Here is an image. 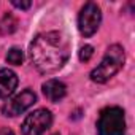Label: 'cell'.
Wrapping results in <instances>:
<instances>
[{"label": "cell", "instance_id": "3", "mask_svg": "<svg viewBox=\"0 0 135 135\" xmlns=\"http://www.w3.org/2000/svg\"><path fill=\"white\" fill-rule=\"evenodd\" d=\"M99 135H124L126 132V118L124 111L119 107H108L100 111L97 121Z\"/></svg>", "mask_w": 135, "mask_h": 135}, {"label": "cell", "instance_id": "5", "mask_svg": "<svg viewBox=\"0 0 135 135\" xmlns=\"http://www.w3.org/2000/svg\"><path fill=\"white\" fill-rule=\"evenodd\" d=\"M52 122V114L46 108H38L32 111L22 122V135H41L46 129H49Z\"/></svg>", "mask_w": 135, "mask_h": 135}, {"label": "cell", "instance_id": "13", "mask_svg": "<svg viewBox=\"0 0 135 135\" xmlns=\"http://www.w3.org/2000/svg\"><path fill=\"white\" fill-rule=\"evenodd\" d=\"M0 135H15V132L8 127H3V129H0Z\"/></svg>", "mask_w": 135, "mask_h": 135}, {"label": "cell", "instance_id": "6", "mask_svg": "<svg viewBox=\"0 0 135 135\" xmlns=\"http://www.w3.org/2000/svg\"><path fill=\"white\" fill-rule=\"evenodd\" d=\"M35 102H37L35 92L30 91V89H24L22 92L16 94L13 99H10L8 102L3 103L2 113L5 116H18V114L24 113L27 108H30Z\"/></svg>", "mask_w": 135, "mask_h": 135}, {"label": "cell", "instance_id": "9", "mask_svg": "<svg viewBox=\"0 0 135 135\" xmlns=\"http://www.w3.org/2000/svg\"><path fill=\"white\" fill-rule=\"evenodd\" d=\"M18 29V21L11 13L3 15V18L0 19V33L2 35H11Z\"/></svg>", "mask_w": 135, "mask_h": 135}, {"label": "cell", "instance_id": "8", "mask_svg": "<svg viewBox=\"0 0 135 135\" xmlns=\"http://www.w3.org/2000/svg\"><path fill=\"white\" fill-rule=\"evenodd\" d=\"M43 94L49 102H59L60 99L65 97L67 94V88L62 81L59 80H48L43 84Z\"/></svg>", "mask_w": 135, "mask_h": 135}, {"label": "cell", "instance_id": "2", "mask_svg": "<svg viewBox=\"0 0 135 135\" xmlns=\"http://www.w3.org/2000/svg\"><path fill=\"white\" fill-rule=\"evenodd\" d=\"M124 60H126L124 48L119 45H111L108 48V51L105 52L99 67L91 72V80L94 83H100V84L107 83L111 76H114L122 69Z\"/></svg>", "mask_w": 135, "mask_h": 135}, {"label": "cell", "instance_id": "14", "mask_svg": "<svg viewBox=\"0 0 135 135\" xmlns=\"http://www.w3.org/2000/svg\"><path fill=\"white\" fill-rule=\"evenodd\" d=\"M52 135H59V133H52Z\"/></svg>", "mask_w": 135, "mask_h": 135}, {"label": "cell", "instance_id": "12", "mask_svg": "<svg viewBox=\"0 0 135 135\" xmlns=\"http://www.w3.org/2000/svg\"><path fill=\"white\" fill-rule=\"evenodd\" d=\"M11 5L16 7V8H21V10H27V8H30L32 2H16V0H13Z\"/></svg>", "mask_w": 135, "mask_h": 135}, {"label": "cell", "instance_id": "7", "mask_svg": "<svg viewBox=\"0 0 135 135\" xmlns=\"http://www.w3.org/2000/svg\"><path fill=\"white\" fill-rule=\"evenodd\" d=\"M16 86H18V75L10 69H0V99L11 95Z\"/></svg>", "mask_w": 135, "mask_h": 135}, {"label": "cell", "instance_id": "4", "mask_svg": "<svg viewBox=\"0 0 135 135\" xmlns=\"http://www.w3.org/2000/svg\"><path fill=\"white\" fill-rule=\"evenodd\" d=\"M100 21H102V13H100V8L97 7V3L94 2H88L81 11H80V16H78V29L81 32V35L84 37H92L99 26H100Z\"/></svg>", "mask_w": 135, "mask_h": 135}, {"label": "cell", "instance_id": "10", "mask_svg": "<svg viewBox=\"0 0 135 135\" xmlns=\"http://www.w3.org/2000/svg\"><path fill=\"white\" fill-rule=\"evenodd\" d=\"M24 60V54L19 48H11L7 54V62L11 65H21Z\"/></svg>", "mask_w": 135, "mask_h": 135}, {"label": "cell", "instance_id": "11", "mask_svg": "<svg viewBox=\"0 0 135 135\" xmlns=\"http://www.w3.org/2000/svg\"><path fill=\"white\" fill-rule=\"evenodd\" d=\"M92 54H94V48H92L91 45H84V46L80 49L78 57H80V60H81V62H88V60L92 57Z\"/></svg>", "mask_w": 135, "mask_h": 135}, {"label": "cell", "instance_id": "1", "mask_svg": "<svg viewBox=\"0 0 135 135\" xmlns=\"http://www.w3.org/2000/svg\"><path fill=\"white\" fill-rule=\"evenodd\" d=\"M70 56V40L65 33L51 30L40 33L29 46V57L33 67L43 75L62 69Z\"/></svg>", "mask_w": 135, "mask_h": 135}]
</instances>
